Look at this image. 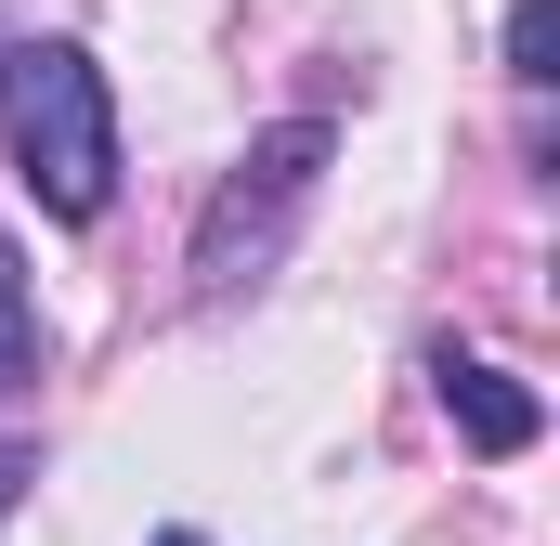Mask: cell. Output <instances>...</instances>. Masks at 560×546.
<instances>
[{"mask_svg":"<svg viewBox=\"0 0 560 546\" xmlns=\"http://www.w3.org/2000/svg\"><path fill=\"white\" fill-rule=\"evenodd\" d=\"M430 391H443V416H456L469 455H535V442H548V404H535L509 365H482V352H430Z\"/></svg>","mask_w":560,"mask_h":546,"instance_id":"cell-3","label":"cell"},{"mask_svg":"<svg viewBox=\"0 0 560 546\" xmlns=\"http://www.w3.org/2000/svg\"><path fill=\"white\" fill-rule=\"evenodd\" d=\"M326 156H339L326 118H287V131H261L222 169V195L196 209V299H248V286L287 261V235H300L313 195H326Z\"/></svg>","mask_w":560,"mask_h":546,"instance_id":"cell-2","label":"cell"},{"mask_svg":"<svg viewBox=\"0 0 560 546\" xmlns=\"http://www.w3.org/2000/svg\"><path fill=\"white\" fill-rule=\"evenodd\" d=\"M509 79H522V92L560 79V0H522V13H509Z\"/></svg>","mask_w":560,"mask_h":546,"instance_id":"cell-5","label":"cell"},{"mask_svg":"<svg viewBox=\"0 0 560 546\" xmlns=\"http://www.w3.org/2000/svg\"><path fill=\"white\" fill-rule=\"evenodd\" d=\"M39 378V286H26V248L0 235V391Z\"/></svg>","mask_w":560,"mask_h":546,"instance_id":"cell-4","label":"cell"},{"mask_svg":"<svg viewBox=\"0 0 560 546\" xmlns=\"http://www.w3.org/2000/svg\"><path fill=\"white\" fill-rule=\"evenodd\" d=\"M0 131H13V169L52 222L118 209V92L79 39H13L0 52Z\"/></svg>","mask_w":560,"mask_h":546,"instance_id":"cell-1","label":"cell"},{"mask_svg":"<svg viewBox=\"0 0 560 546\" xmlns=\"http://www.w3.org/2000/svg\"><path fill=\"white\" fill-rule=\"evenodd\" d=\"M156 546H209V534H156Z\"/></svg>","mask_w":560,"mask_h":546,"instance_id":"cell-7","label":"cell"},{"mask_svg":"<svg viewBox=\"0 0 560 546\" xmlns=\"http://www.w3.org/2000/svg\"><path fill=\"white\" fill-rule=\"evenodd\" d=\"M0 52H13V39H0Z\"/></svg>","mask_w":560,"mask_h":546,"instance_id":"cell-8","label":"cell"},{"mask_svg":"<svg viewBox=\"0 0 560 546\" xmlns=\"http://www.w3.org/2000/svg\"><path fill=\"white\" fill-rule=\"evenodd\" d=\"M26 482H39V442H13V429H0V521L26 508Z\"/></svg>","mask_w":560,"mask_h":546,"instance_id":"cell-6","label":"cell"}]
</instances>
